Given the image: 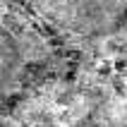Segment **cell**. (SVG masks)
Here are the masks:
<instances>
[{
	"instance_id": "obj_2",
	"label": "cell",
	"mask_w": 127,
	"mask_h": 127,
	"mask_svg": "<svg viewBox=\"0 0 127 127\" xmlns=\"http://www.w3.org/2000/svg\"><path fill=\"white\" fill-rule=\"evenodd\" d=\"M24 74V50L17 36L0 24V96H5L22 82Z\"/></svg>"
},
{
	"instance_id": "obj_1",
	"label": "cell",
	"mask_w": 127,
	"mask_h": 127,
	"mask_svg": "<svg viewBox=\"0 0 127 127\" xmlns=\"http://www.w3.org/2000/svg\"><path fill=\"white\" fill-rule=\"evenodd\" d=\"M48 22L79 36H106L120 27L127 0H29Z\"/></svg>"
}]
</instances>
